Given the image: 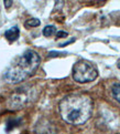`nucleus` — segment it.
<instances>
[{
    "label": "nucleus",
    "mask_w": 120,
    "mask_h": 134,
    "mask_svg": "<svg viewBox=\"0 0 120 134\" xmlns=\"http://www.w3.org/2000/svg\"><path fill=\"white\" fill-rule=\"evenodd\" d=\"M61 118L66 123L80 125L87 122L93 114V101L88 95L72 93L64 97L59 104Z\"/></svg>",
    "instance_id": "f257e3e1"
},
{
    "label": "nucleus",
    "mask_w": 120,
    "mask_h": 134,
    "mask_svg": "<svg viewBox=\"0 0 120 134\" xmlns=\"http://www.w3.org/2000/svg\"><path fill=\"white\" fill-rule=\"evenodd\" d=\"M40 55L34 50H26L21 55L13 60L4 72V80L8 83H20L27 80L37 70L40 65Z\"/></svg>",
    "instance_id": "f03ea898"
},
{
    "label": "nucleus",
    "mask_w": 120,
    "mask_h": 134,
    "mask_svg": "<svg viewBox=\"0 0 120 134\" xmlns=\"http://www.w3.org/2000/svg\"><path fill=\"white\" fill-rule=\"evenodd\" d=\"M73 79L78 83H88L96 80L98 71L96 66L88 60H79L73 66L72 70Z\"/></svg>",
    "instance_id": "7ed1b4c3"
},
{
    "label": "nucleus",
    "mask_w": 120,
    "mask_h": 134,
    "mask_svg": "<svg viewBox=\"0 0 120 134\" xmlns=\"http://www.w3.org/2000/svg\"><path fill=\"white\" fill-rule=\"evenodd\" d=\"M32 92L31 89L28 88H20L16 90V92L11 94V97L8 100V108L11 110H19L31 101Z\"/></svg>",
    "instance_id": "20e7f679"
},
{
    "label": "nucleus",
    "mask_w": 120,
    "mask_h": 134,
    "mask_svg": "<svg viewBox=\"0 0 120 134\" xmlns=\"http://www.w3.org/2000/svg\"><path fill=\"white\" fill-rule=\"evenodd\" d=\"M19 36H20V30H19L18 27H12L10 29H8L4 32V37L9 42H14L18 40Z\"/></svg>",
    "instance_id": "39448f33"
},
{
    "label": "nucleus",
    "mask_w": 120,
    "mask_h": 134,
    "mask_svg": "<svg viewBox=\"0 0 120 134\" xmlns=\"http://www.w3.org/2000/svg\"><path fill=\"white\" fill-rule=\"evenodd\" d=\"M20 123H21L20 119H10V120H8L7 125H6V131L7 132L12 131L13 129H16L17 126L20 125Z\"/></svg>",
    "instance_id": "423d86ee"
},
{
    "label": "nucleus",
    "mask_w": 120,
    "mask_h": 134,
    "mask_svg": "<svg viewBox=\"0 0 120 134\" xmlns=\"http://www.w3.org/2000/svg\"><path fill=\"white\" fill-rule=\"evenodd\" d=\"M111 93L116 101L120 104V83H113L111 87Z\"/></svg>",
    "instance_id": "0eeeda50"
},
{
    "label": "nucleus",
    "mask_w": 120,
    "mask_h": 134,
    "mask_svg": "<svg viewBox=\"0 0 120 134\" xmlns=\"http://www.w3.org/2000/svg\"><path fill=\"white\" fill-rule=\"evenodd\" d=\"M56 32V28L54 26H46L44 29H43V36L44 37H52Z\"/></svg>",
    "instance_id": "6e6552de"
},
{
    "label": "nucleus",
    "mask_w": 120,
    "mask_h": 134,
    "mask_svg": "<svg viewBox=\"0 0 120 134\" xmlns=\"http://www.w3.org/2000/svg\"><path fill=\"white\" fill-rule=\"evenodd\" d=\"M40 25H41V21L39 20V19H36V18L29 19V20H27V22H26V27H28V28H34V27H39Z\"/></svg>",
    "instance_id": "1a4fd4ad"
},
{
    "label": "nucleus",
    "mask_w": 120,
    "mask_h": 134,
    "mask_svg": "<svg viewBox=\"0 0 120 134\" xmlns=\"http://www.w3.org/2000/svg\"><path fill=\"white\" fill-rule=\"evenodd\" d=\"M67 36H68V33H67L66 31H57L56 32V38H59V39H60V38H66Z\"/></svg>",
    "instance_id": "9d476101"
},
{
    "label": "nucleus",
    "mask_w": 120,
    "mask_h": 134,
    "mask_svg": "<svg viewBox=\"0 0 120 134\" xmlns=\"http://www.w3.org/2000/svg\"><path fill=\"white\" fill-rule=\"evenodd\" d=\"M11 4H12L11 0H6V1H4V7H6L7 9H8L9 7H11Z\"/></svg>",
    "instance_id": "9b49d317"
},
{
    "label": "nucleus",
    "mask_w": 120,
    "mask_h": 134,
    "mask_svg": "<svg viewBox=\"0 0 120 134\" xmlns=\"http://www.w3.org/2000/svg\"><path fill=\"white\" fill-rule=\"evenodd\" d=\"M117 66H118L119 69H120V58H119V60L117 61Z\"/></svg>",
    "instance_id": "f8f14e48"
}]
</instances>
